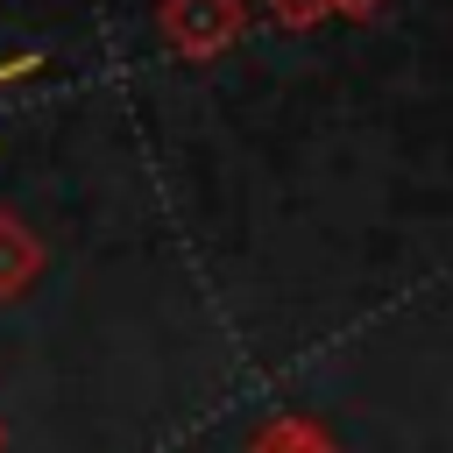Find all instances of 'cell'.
<instances>
[{
    "mask_svg": "<svg viewBox=\"0 0 453 453\" xmlns=\"http://www.w3.org/2000/svg\"><path fill=\"white\" fill-rule=\"evenodd\" d=\"M21 71H35V57H7V64H0V85H7V78H21Z\"/></svg>",
    "mask_w": 453,
    "mask_h": 453,
    "instance_id": "obj_1",
    "label": "cell"
}]
</instances>
